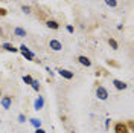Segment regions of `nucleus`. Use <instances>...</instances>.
<instances>
[{"instance_id":"obj_1","label":"nucleus","mask_w":134,"mask_h":133,"mask_svg":"<svg viewBox=\"0 0 134 133\" xmlns=\"http://www.w3.org/2000/svg\"><path fill=\"white\" fill-rule=\"evenodd\" d=\"M20 50H21V54H23V55H25L27 60H31V61H32V60L35 58V55H34L32 52L26 48V44H21V46H20Z\"/></svg>"},{"instance_id":"obj_2","label":"nucleus","mask_w":134,"mask_h":133,"mask_svg":"<svg viewBox=\"0 0 134 133\" xmlns=\"http://www.w3.org/2000/svg\"><path fill=\"white\" fill-rule=\"evenodd\" d=\"M96 95H98V98H99V100H102V101L108 98V92H107V89H105V87H98Z\"/></svg>"},{"instance_id":"obj_3","label":"nucleus","mask_w":134,"mask_h":133,"mask_svg":"<svg viewBox=\"0 0 134 133\" xmlns=\"http://www.w3.org/2000/svg\"><path fill=\"white\" fill-rule=\"evenodd\" d=\"M114 132L116 133H130V130H128V127L124 122H117L114 125Z\"/></svg>"},{"instance_id":"obj_4","label":"nucleus","mask_w":134,"mask_h":133,"mask_svg":"<svg viewBox=\"0 0 134 133\" xmlns=\"http://www.w3.org/2000/svg\"><path fill=\"white\" fill-rule=\"evenodd\" d=\"M49 46H50V49H52V50H61V49H63V44H61L58 40H50Z\"/></svg>"},{"instance_id":"obj_5","label":"nucleus","mask_w":134,"mask_h":133,"mask_svg":"<svg viewBox=\"0 0 134 133\" xmlns=\"http://www.w3.org/2000/svg\"><path fill=\"white\" fill-rule=\"evenodd\" d=\"M58 72H59L61 76H64L67 80H72V78H73V72H70V70H67V69H59Z\"/></svg>"},{"instance_id":"obj_6","label":"nucleus","mask_w":134,"mask_h":133,"mask_svg":"<svg viewBox=\"0 0 134 133\" xmlns=\"http://www.w3.org/2000/svg\"><path fill=\"white\" fill-rule=\"evenodd\" d=\"M78 61H79V63H81V64H82V66H90V64H92V61H90V60L87 58V57H85V55H79V57H78Z\"/></svg>"},{"instance_id":"obj_7","label":"nucleus","mask_w":134,"mask_h":133,"mask_svg":"<svg viewBox=\"0 0 134 133\" xmlns=\"http://www.w3.org/2000/svg\"><path fill=\"white\" fill-rule=\"evenodd\" d=\"M113 84H114V87H116V89H119V90H124V89H126V84L124 83V81H120V80H113Z\"/></svg>"},{"instance_id":"obj_8","label":"nucleus","mask_w":134,"mask_h":133,"mask_svg":"<svg viewBox=\"0 0 134 133\" xmlns=\"http://www.w3.org/2000/svg\"><path fill=\"white\" fill-rule=\"evenodd\" d=\"M2 106H3V109H9L11 107V98L9 96H3L2 98Z\"/></svg>"},{"instance_id":"obj_9","label":"nucleus","mask_w":134,"mask_h":133,"mask_svg":"<svg viewBox=\"0 0 134 133\" xmlns=\"http://www.w3.org/2000/svg\"><path fill=\"white\" fill-rule=\"evenodd\" d=\"M2 48H3V49H6V50H9V52H17V48H14V46H12V44H9V43H3V44H2Z\"/></svg>"},{"instance_id":"obj_10","label":"nucleus","mask_w":134,"mask_h":133,"mask_svg":"<svg viewBox=\"0 0 134 133\" xmlns=\"http://www.w3.org/2000/svg\"><path fill=\"white\" fill-rule=\"evenodd\" d=\"M43 104H44V100H43L41 96H38V100L35 101V110H40V109H43Z\"/></svg>"},{"instance_id":"obj_11","label":"nucleus","mask_w":134,"mask_h":133,"mask_svg":"<svg viewBox=\"0 0 134 133\" xmlns=\"http://www.w3.org/2000/svg\"><path fill=\"white\" fill-rule=\"evenodd\" d=\"M46 25L49 26V28H52V29H58V28H59V25L57 23V22H55V20H49Z\"/></svg>"},{"instance_id":"obj_12","label":"nucleus","mask_w":134,"mask_h":133,"mask_svg":"<svg viewBox=\"0 0 134 133\" xmlns=\"http://www.w3.org/2000/svg\"><path fill=\"white\" fill-rule=\"evenodd\" d=\"M14 32H15V35H18V37H25L26 35V31L25 29H21V28H15Z\"/></svg>"},{"instance_id":"obj_13","label":"nucleus","mask_w":134,"mask_h":133,"mask_svg":"<svg viewBox=\"0 0 134 133\" xmlns=\"http://www.w3.org/2000/svg\"><path fill=\"white\" fill-rule=\"evenodd\" d=\"M31 122H32V125H34V127H37V129H40V125H41V121H40V119H37V118L31 119Z\"/></svg>"},{"instance_id":"obj_14","label":"nucleus","mask_w":134,"mask_h":133,"mask_svg":"<svg viewBox=\"0 0 134 133\" xmlns=\"http://www.w3.org/2000/svg\"><path fill=\"white\" fill-rule=\"evenodd\" d=\"M108 44L111 46V49H117V42L114 40V38H110V40H108Z\"/></svg>"},{"instance_id":"obj_15","label":"nucleus","mask_w":134,"mask_h":133,"mask_svg":"<svg viewBox=\"0 0 134 133\" xmlns=\"http://www.w3.org/2000/svg\"><path fill=\"white\" fill-rule=\"evenodd\" d=\"M23 81H25L26 84H32V76H29V75H25V76H23Z\"/></svg>"},{"instance_id":"obj_16","label":"nucleus","mask_w":134,"mask_h":133,"mask_svg":"<svg viewBox=\"0 0 134 133\" xmlns=\"http://www.w3.org/2000/svg\"><path fill=\"white\" fill-rule=\"evenodd\" d=\"M105 3H107L108 6H111V8H114V6L117 5V2H116V0H105Z\"/></svg>"},{"instance_id":"obj_17","label":"nucleus","mask_w":134,"mask_h":133,"mask_svg":"<svg viewBox=\"0 0 134 133\" xmlns=\"http://www.w3.org/2000/svg\"><path fill=\"white\" fill-rule=\"evenodd\" d=\"M32 87H34V90H40V84H38V81H32Z\"/></svg>"},{"instance_id":"obj_18","label":"nucleus","mask_w":134,"mask_h":133,"mask_svg":"<svg viewBox=\"0 0 134 133\" xmlns=\"http://www.w3.org/2000/svg\"><path fill=\"white\" fill-rule=\"evenodd\" d=\"M21 9H23V12H26V14L31 12V8H29V6H21Z\"/></svg>"},{"instance_id":"obj_19","label":"nucleus","mask_w":134,"mask_h":133,"mask_svg":"<svg viewBox=\"0 0 134 133\" xmlns=\"http://www.w3.org/2000/svg\"><path fill=\"white\" fill-rule=\"evenodd\" d=\"M6 14H8V11H6V9H2V8H0V16H6Z\"/></svg>"},{"instance_id":"obj_20","label":"nucleus","mask_w":134,"mask_h":133,"mask_svg":"<svg viewBox=\"0 0 134 133\" xmlns=\"http://www.w3.org/2000/svg\"><path fill=\"white\" fill-rule=\"evenodd\" d=\"M18 121H20V122H25V115H20V116H18Z\"/></svg>"},{"instance_id":"obj_21","label":"nucleus","mask_w":134,"mask_h":133,"mask_svg":"<svg viewBox=\"0 0 134 133\" xmlns=\"http://www.w3.org/2000/svg\"><path fill=\"white\" fill-rule=\"evenodd\" d=\"M35 133H46V132H44L43 129H37V130H35Z\"/></svg>"},{"instance_id":"obj_22","label":"nucleus","mask_w":134,"mask_h":133,"mask_svg":"<svg viewBox=\"0 0 134 133\" xmlns=\"http://www.w3.org/2000/svg\"><path fill=\"white\" fill-rule=\"evenodd\" d=\"M128 127H130V129L133 130V127H134V125H133V121H130V122H128Z\"/></svg>"}]
</instances>
